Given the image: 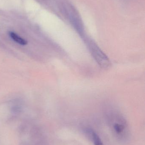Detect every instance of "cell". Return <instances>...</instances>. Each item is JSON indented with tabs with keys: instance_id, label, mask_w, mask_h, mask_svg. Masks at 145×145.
<instances>
[{
	"instance_id": "obj_1",
	"label": "cell",
	"mask_w": 145,
	"mask_h": 145,
	"mask_svg": "<svg viewBox=\"0 0 145 145\" xmlns=\"http://www.w3.org/2000/svg\"><path fill=\"white\" fill-rule=\"evenodd\" d=\"M112 129L115 135L120 139H125L126 134L127 133V126L123 123L115 122L112 126Z\"/></svg>"
},
{
	"instance_id": "obj_2",
	"label": "cell",
	"mask_w": 145,
	"mask_h": 145,
	"mask_svg": "<svg viewBox=\"0 0 145 145\" xmlns=\"http://www.w3.org/2000/svg\"><path fill=\"white\" fill-rule=\"evenodd\" d=\"M86 133L89 136L90 139L94 145H104L103 142L99 136L94 131L90 128H87Z\"/></svg>"
},
{
	"instance_id": "obj_3",
	"label": "cell",
	"mask_w": 145,
	"mask_h": 145,
	"mask_svg": "<svg viewBox=\"0 0 145 145\" xmlns=\"http://www.w3.org/2000/svg\"><path fill=\"white\" fill-rule=\"evenodd\" d=\"M9 35L13 40L20 45H26L27 44V41L26 40L19 36L15 33L13 32H10Z\"/></svg>"
}]
</instances>
